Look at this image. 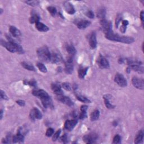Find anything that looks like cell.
Instances as JSON below:
<instances>
[{
  "instance_id": "obj_1",
  "label": "cell",
  "mask_w": 144,
  "mask_h": 144,
  "mask_svg": "<svg viewBox=\"0 0 144 144\" xmlns=\"http://www.w3.org/2000/svg\"><path fill=\"white\" fill-rule=\"evenodd\" d=\"M105 37L107 39L111 40V41L118 42L123 43L130 44L134 42V39L133 38L131 37H128V36L120 35L118 34L114 33L112 30L106 33L105 34Z\"/></svg>"
},
{
  "instance_id": "obj_2",
  "label": "cell",
  "mask_w": 144,
  "mask_h": 144,
  "mask_svg": "<svg viewBox=\"0 0 144 144\" xmlns=\"http://www.w3.org/2000/svg\"><path fill=\"white\" fill-rule=\"evenodd\" d=\"M1 44L2 46L5 47L7 50L12 53L17 52L19 54L24 53L23 48L18 43H12L10 42H6L1 39Z\"/></svg>"
},
{
  "instance_id": "obj_3",
  "label": "cell",
  "mask_w": 144,
  "mask_h": 144,
  "mask_svg": "<svg viewBox=\"0 0 144 144\" xmlns=\"http://www.w3.org/2000/svg\"><path fill=\"white\" fill-rule=\"evenodd\" d=\"M37 56L40 60L44 62L50 61L51 53L47 46H43L37 50Z\"/></svg>"
},
{
  "instance_id": "obj_4",
  "label": "cell",
  "mask_w": 144,
  "mask_h": 144,
  "mask_svg": "<svg viewBox=\"0 0 144 144\" xmlns=\"http://www.w3.org/2000/svg\"><path fill=\"white\" fill-rule=\"evenodd\" d=\"M115 82L118 84L120 87H125L127 86V81L126 79L124 78L123 74L120 73H116L115 78H114Z\"/></svg>"
},
{
  "instance_id": "obj_5",
  "label": "cell",
  "mask_w": 144,
  "mask_h": 144,
  "mask_svg": "<svg viewBox=\"0 0 144 144\" xmlns=\"http://www.w3.org/2000/svg\"><path fill=\"white\" fill-rule=\"evenodd\" d=\"M74 70L73 59L72 56L68 58L65 64V71L66 74H71Z\"/></svg>"
},
{
  "instance_id": "obj_6",
  "label": "cell",
  "mask_w": 144,
  "mask_h": 144,
  "mask_svg": "<svg viewBox=\"0 0 144 144\" xmlns=\"http://www.w3.org/2000/svg\"><path fill=\"white\" fill-rule=\"evenodd\" d=\"M97 64L98 66L101 69H107L110 67L109 61L102 55H99L97 59Z\"/></svg>"
},
{
  "instance_id": "obj_7",
  "label": "cell",
  "mask_w": 144,
  "mask_h": 144,
  "mask_svg": "<svg viewBox=\"0 0 144 144\" xmlns=\"http://www.w3.org/2000/svg\"><path fill=\"white\" fill-rule=\"evenodd\" d=\"M98 138L97 134L95 133H90L89 134H86L84 136L83 140V141L87 143H94Z\"/></svg>"
},
{
  "instance_id": "obj_8",
  "label": "cell",
  "mask_w": 144,
  "mask_h": 144,
  "mask_svg": "<svg viewBox=\"0 0 144 144\" xmlns=\"http://www.w3.org/2000/svg\"><path fill=\"white\" fill-rule=\"evenodd\" d=\"M132 83L134 87L139 89H143L144 88L143 80L138 78L136 76H133L132 79Z\"/></svg>"
},
{
  "instance_id": "obj_9",
  "label": "cell",
  "mask_w": 144,
  "mask_h": 144,
  "mask_svg": "<svg viewBox=\"0 0 144 144\" xmlns=\"http://www.w3.org/2000/svg\"><path fill=\"white\" fill-rule=\"evenodd\" d=\"M100 24L101 26V28L102 29V30L104 32L105 34L112 30L111 22L108 21L105 19L100 20Z\"/></svg>"
},
{
  "instance_id": "obj_10",
  "label": "cell",
  "mask_w": 144,
  "mask_h": 144,
  "mask_svg": "<svg viewBox=\"0 0 144 144\" xmlns=\"http://www.w3.org/2000/svg\"><path fill=\"white\" fill-rule=\"evenodd\" d=\"M40 100H41L42 105L43 106L46 108H51V109H53L54 107L51 98L49 96L47 97H45L42 98H40Z\"/></svg>"
},
{
  "instance_id": "obj_11",
  "label": "cell",
  "mask_w": 144,
  "mask_h": 144,
  "mask_svg": "<svg viewBox=\"0 0 144 144\" xmlns=\"http://www.w3.org/2000/svg\"><path fill=\"white\" fill-rule=\"evenodd\" d=\"M97 38L96 34L94 32H93L90 34L89 37V44L91 48H96L97 47Z\"/></svg>"
},
{
  "instance_id": "obj_12",
  "label": "cell",
  "mask_w": 144,
  "mask_h": 144,
  "mask_svg": "<svg viewBox=\"0 0 144 144\" xmlns=\"http://www.w3.org/2000/svg\"><path fill=\"white\" fill-rule=\"evenodd\" d=\"M51 89L53 91V92L55 93L56 95L58 96H61L64 94V92L62 91L61 86L58 83H54L51 84Z\"/></svg>"
},
{
  "instance_id": "obj_13",
  "label": "cell",
  "mask_w": 144,
  "mask_h": 144,
  "mask_svg": "<svg viewBox=\"0 0 144 144\" xmlns=\"http://www.w3.org/2000/svg\"><path fill=\"white\" fill-rule=\"evenodd\" d=\"M78 123V122L76 120H66L64 124V127L66 129L69 130H71L73 129L75 127L76 124Z\"/></svg>"
},
{
  "instance_id": "obj_14",
  "label": "cell",
  "mask_w": 144,
  "mask_h": 144,
  "mask_svg": "<svg viewBox=\"0 0 144 144\" xmlns=\"http://www.w3.org/2000/svg\"><path fill=\"white\" fill-rule=\"evenodd\" d=\"M57 98L60 102L69 106H72L74 105L73 101L71 100V99L69 97L64 96L63 94L61 96H58Z\"/></svg>"
},
{
  "instance_id": "obj_15",
  "label": "cell",
  "mask_w": 144,
  "mask_h": 144,
  "mask_svg": "<svg viewBox=\"0 0 144 144\" xmlns=\"http://www.w3.org/2000/svg\"><path fill=\"white\" fill-rule=\"evenodd\" d=\"M64 7L65 10L67 13L70 15H73L75 12V10L73 6V4L70 3L69 2H65L64 3Z\"/></svg>"
},
{
  "instance_id": "obj_16",
  "label": "cell",
  "mask_w": 144,
  "mask_h": 144,
  "mask_svg": "<svg viewBox=\"0 0 144 144\" xmlns=\"http://www.w3.org/2000/svg\"><path fill=\"white\" fill-rule=\"evenodd\" d=\"M32 93L34 96L38 97L40 98H42L48 96V94L47 92H46L43 89H36L34 90L32 92Z\"/></svg>"
},
{
  "instance_id": "obj_17",
  "label": "cell",
  "mask_w": 144,
  "mask_h": 144,
  "mask_svg": "<svg viewBox=\"0 0 144 144\" xmlns=\"http://www.w3.org/2000/svg\"><path fill=\"white\" fill-rule=\"evenodd\" d=\"M62 59L61 55L57 53H53L51 54L50 61L53 64H58L62 61Z\"/></svg>"
},
{
  "instance_id": "obj_18",
  "label": "cell",
  "mask_w": 144,
  "mask_h": 144,
  "mask_svg": "<svg viewBox=\"0 0 144 144\" xmlns=\"http://www.w3.org/2000/svg\"><path fill=\"white\" fill-rule=\"evenodd\" d=\"M103 98H104V99L105 105L108 109H114V108L115 107V105L111 104L110 101V99L111 98L110 94H105V95L104 96Z\"/></svg>"
},
{
  "instance_id": "obj_19",
  "label": "cell",
  "mask_w": 144,
  "mask_h": 144,
  "mask_svg": "<svg viewBox=\"0 0 144 144\" xmlns=\"http://www.w3.org/2000/svg\"><path fill=\"white\" fill-rule=\"evenodd\" d=\"M35 28L37 29L38 30L39 32H46L48 30V27L45 24H43L42 22L38 21L35 23Z\"/></svg>"
},
{
  "instance_id": "obj_20",
  "label": "cell",
  "mask_w": 144,
  "mask_h": 144,
  "mask_svg": "<svg viewBox=\"0 0 144 144\" xmlns=\"http://www.w3.org/2000/svg\"><path fill=\"white\" fill-rule=\"evenodd\" d=\"M9 30H10V32L11 34L12 37H14L18 38L21 35L20 31L18 29H17L14 26H11Z\"/></svg>"
},
{
  "instance_id": "obj_21",
  "label": "cell",
  "mask_w": 144,
  "mask_h": 144,
  "mask_svg": "<svg viewBox=\"0 0 144 144\" xmlns=\"http://www.w3.org/2000/svg\"><path fill=\"white\" fill-rule=\"evenodd\" d=\"M91 24V22L88 20H82L77 23V27L79 29H84Z\"/></svg>"
},
{
  "instance_id": "obj_22",
  "label": "cell",
  "mask_w": 144,
  "mask_h": 144,
  "mask_svg": "<svg viewBox=\"0 0 144 144\" xmlns=\"http://www.w3.org/2000/svg\"><path fill=\"white\" fill-rule=\"evenodd\" d=\"M143 136H144V133L142 130H140V131L138 132L137 135L134 138V143H141L143 142Z\"/></svg>"
},
{
  "instance_id": "obj_23",
  "label": "cell",
  "mask_w": 144,
  "mask_h": 144,
  "mask_svg": "<svg viewBox=\"0 0 144 144\" xmlns=\"http://www.w3.org/2000/svg\"><path fill=\"white\" fill-rule=\"evenodd\" d=\"M66 50L71 56H74L76 52L75 48L71 44H68L66 46Z\"/></svg>"
},
{
  "instance_id": "obj_24",
  "label": "cell",
  "mask_w": 144,
  "mask_h": 144,
  "mask_svg": "<svg viewBox=\"0 0 144 144\" xmlns=\"http://www.w3.org/2000/svg\"><path fill=\"white\" fill-rule=\"evenodd\" d=\"M21 64L22 66L26 70H28L29 71H35V68H34V66L29 62L24 61V62H22L21 63Z\"/></svg>"
},
{
  "instance_id": "obj_25",
  "label": "cell",
  "mask_w": 144,
  "mask_h": 144,
  "mask_svg": "<svg viewBox=\"0 0 144 144\" xmlns=\"http://www.w3.org/2000/svg\"><path fill=\"white\" fill-rule=\"evenodd\" d=\"M88 68H80L78 70V76L80 79H83L87 74Z\"/></svg>"
},
{
  "instance_id": "obj_26",
  "label": "cell",
  "mask_w": 144,
  "mask_h": 144,
  "mask_svg": "<svg viewBox=\"0 0 144 144\" xmlns=\"http://www.w3.org/2000/svg\"><path fill=\"white\" fill-rule=\"evenodd\" d=\"M105 15H106V10L104 7L100 8L98 10L97 12V16L98 19L101 20L105 19Z\"/></svg>"
},
{
  "instance_id": "obj_27",
  "label": "cell",
  "mask_w": 144,
  "mask_h": 144,
  "mask_svg": "<svg viewBox=\"0 0 144 144\" xmlns=\"http://www.w3.org/2000/svg\"><path fill=\"white\" fill-rule=\"evenodd\" d=\"M129 66L131 70L137 71L138 73L141 74L143 73V68L142 65H133Z\"/></svg>"
},
{
  "instance_id": "obj_28",
  "label": "cell",
  "mask_w": 144,
  "mask_h": 144,
  "mask_svg": "<svg viewBox=\"0 0 144 144\" xmlns=\"http://www.w3.org/2000/svg\"><path fill=\"white\" fill-rule=\"evenodd\" d=\"M100 116V111L98 110H94L91 114V121H96L98 120Z\"/></svg>"
},
{
  "instance_id": "obj_29",
  "label": "cell",
  "mask_w": 144,
  "mask_h": 144,
  "mask_svg": "<svg viewBox=\"0 0 144 144\" xmlns=\"http://www.w3.org/2000/svg\"><path fill=\"white\" fill-rule=\"evenodd\" d=\"M23 83L25 85H29L30 86L32 87H36L37 86V82H36V80L34 79H32L31 80H24L23 81Z\"/></svg>"
},
{
  "instance_id": "obj_30",
  "label": "cell",
  "mask_w": 144,
  "mask_h": 144,
  "mask_svg": "<svg viewBox=\"0 0 144 144\" xmlns=\"http://www.w3.org/2000/svg\"><path fill=\"white\" fill-rule=\"evenodd\" d=\"M76 97L77 98L78 100L81 102H84V103H89L91 102V101H90L89 99L87 97H86L81 94H76Z\"/></svg>"
},
{
  "instance_id": "obj_31",
  "label": "cell",
  "mask_w": 144,
  "mask_h": 144,
  "mask_svg": "<svg viewBox=\"0 0 144 144\" xmlns=\"http://www.w3.org/2000/svg\"><path fill=\"white\" fill-rule=\"evenodd\" d=\"M38 21H39V17L37 14H33L29 18V22L30 24H35Z\"/></svg>"
},
{
  "instance_id": "obj_32",
  "label": "cell",
  "mask_w": 144,
  "mask_h": 144,
  "mask_svg": "<svg viewBox=\"0 0 144 144\" xmlns=\"http://www.w3.org/2000/svg\"><path fill=\"white\" fill-rule=\"evenodd\" d=\"M37 66L38 68V69L42 73H47V69L46 68V66H45L41 62H38L37 64Z\"/></svg>"
},
{
  "instance_id": "obj_33",
  "label": "cell",
  "mask_w": 144,
  "mask_h": 144,
  "mask_svg": "<svg viewBox=\"0 0 144 144\" xmlns=\"http://www.w3.org/2000/svg\"><path fill=\"white\" fill-rule=\"evenodd\" d=\"M34 114H35V119H41L42 118V114L41 113V112H40L37 108L36 107H34Z\"/></svg>"
},
{
  "instance_id": "obj_34",
  "label": "cell",
  "mask_w": 144,
  "mask_h": 144,
  "mask_svg": "<svg viewBox=\"0 0 144 144\" xmlns=\"http://www.w3.org/2000/svg\"><path fill=\"white\" fill-rule=\"evenodd\" d=\"M47 10L50 12V14L52 16H55L56 15L57 13V10L56 8L55 7L53 6H49L47 8Z\"/></svg>"
},
{
  "instance_id": "obj_35",
  "label": "cell",
  "mask_w": 144,
  "mask_h": 144,
  "mask_svg": "<svg viewBox=\"0 0 144 144\" xmlns=\"http://www.w3.org/2000/svg\"><path fill=\"white\" fill-rule=\"evenodd\" d=\"M62 87L66 91H70L71 89V84L68 82H64L62 84Z\"/></svg>"
},
{
  "instance_id": "obj_36",
  "label": "cell",
  "mask_w": 144,
  "mask_h": 144,
  "mask_svg": "<svg viewBox=\"0 0 144 144\" xmlns=\"http://www.w3.org/2000/svg\"><path fill=\"white\" fill-rule=\"evenodd\" d=\"M61 133V129H58L57 131L55 132V133L54 134V135L52 137V141H55L57 140L58 138L60 136V134Z\"/></svg>"
},
{
  "instance_id": "obj_37",
  "label": "cell",
  "mask_w": 144,
  "mask_h": 144,
  "mask_svg": "<svg viewBox=\"0 0 144 144\" xmlns=\"http://www.w3.org/2000/svg\"><path fill=\"white\" fill-rule=\"evenodd\" d=\"M121 142V137L119 134H116L113 138V143H120Z\"/></svg>"
},
{
  "instance_id": "obj_38",
  "label": "cell",
  "mask_w": 144,
  "mask_h": 144,
  "mask_svg": "<svg viewBox=\"0 0 144 144\" xmlns=\"http://www.w3.org/2000/svg\"><path fill=\"white\" fill-rule=\"evenodd\" d=\"M79 119L83 120L85 118H87V111H81V112L80 113L79 115Z\"/></svg>"
},
{
  "instance_id": "obj_39",
  "label": "cell",
  "mask_w": 144,
  "mask_h": 144,
  "mask_svg": "<svg viewBox=\"0 0 144 144\" xmlns=\"http://www.w3.org/2000/svg\"><path fill=\"white\" fill-rule=\"evenodd\" d=\"M54 132V130L52 128H49L47 129L46 132V136L47 137H51L52 135H53Z\"/></svg>"
},
{
  "instance_id": "obj_40",
  "label": "cell",
  "mask_w": 144,
  "mask_h": 144,
  "mask_svg": "<svg viewBox=\"0 0 144 144\" xmlns=\"http://www.w3.org/2000/svg\"><path fill=\"white\" fill-rule=\"evenodd\" d=\"M26 3L28 4L29 5L32 6H38L39 4V2L36 1H25Z\"/></svg>"
},
{
  "instance_id": "obj_41",
  "label": "cell",
  "mask_w": 144,
  "mask_h": 144,
  "mask_svg": "<svg viewBox=\"0 0 144 144\" xmlns=\"http://www.w3.org/2000/svg\"><path fill=\"white\" fill-rule=\"evenodd\" d=\"M85 15H86V16L87 17H88L89 18H90V19H93L94 16V15L93 11L91 10H88L86 12Z\"/></svg>"
},
{
  "instance_id": "obj_42",
  "label": "cell",
  "mask_w": 144,
  "mask_h": 144,
  "mask_svg": "<svg viewBox=\"0 0 144 144\" xmlns=\"http://www.w3.org/2000/svg\"><path fill=\"white\" fill-rule=\"evenodd\" d=\"M29 118L31 120L34 121L35 119V114H34V109H33L32 110H31L30 114H29Z\"/></svg>"
},
{
  "instance_id": "obj_43",
  "label": "cell",
  "mask_w": 144,
  "mask_h": 144,
  "mask_svg": "<svg viewBox=\"0 0 144 144\" xmlns=\"http://www.w3.org/2000/svg\"><path fill=\"white\" fill-rule=\"evenodd\" d=\"M0 96H1V98L2 100H8L7 96L2 90H1V91H0Z\"/></svg>"
},
{
  "instance_id": "obj_44",
  "label": "cell",
  "mask_w": 144,
  "mask_h": 144,
  "mask_svg": "<svg viewBox=\"0 0 144 144\" xmlns=\"http://www.w3.org/2000/svg\"><path fill=\"white\" fill-rule=\"evenodd\" d=\"M122 20V17L120 16V15H118V16H117L116 19L115 20V26L116 28H118V25L120 23V22Z\"/></svg>"
},
{
  "instance_id": "obj_45",
  "label": "cell",
  "mask_w": 144,
  "mask_h": 144,
  "mask_svg": "<svg viewBox=\"0 0 144 144\" xmlns=\"http://www.w3.org/2000/svg\"><path fill=\"white\" fill-rule=\"evenodd\" d=\"M60 141L63 143H66L68 142V137L66 134H64L60 137Z\"/></svg>"
},
{
  "instance_id": "obj_46",
  "label": "cell",
  "mask_w": 144,
  "mask_h": 144,
  "mask_svg": "<svg viewBox=\"0 0 144 144\" xmlns=\"http://www.w3.org/2000/svg\"><path fill=\"white\" fill-rule=\"evenodd\" d=\"M16 102L17 104L20 105V106H24L25 105V102L24 100H17Z\"/></svg>"
},
{
  "instance_id": "obj_47",
  "label": "cell",
  "mask_w": 144,
  "mask_h": 144,
  "mask_svg": "<svg viewBox=\"0 0 144 144\" xmlns=\"http://www.w3.org/2000/svg\"><path fill=\"white\" fill-rule=\"evenodd\" d=\"M140 19L141 20V21H142V25H143V19H144V12L143 11H142L140 13Z\"/></svg>"
},
{
  "instance_id": "obj_48",
  "label": "cell",
  "mask_w": 144,
  "mask_h": 144,
  "mask_svg": "<svg viewBox=\"0 0 144 144\" xmlns=\"http://www.w3.org/2000/svg\"><path fill=\"white\" fill-rule=\"evenodd\" d=\"M122 25H123L127 26L129 24V22H128V20H124L122 21Z\"/></svg>"
},
{
  "instance_id": "obj_49",
  "label": "cell",
  "mask_w": 144,
  "mask_h": 144,
  "mask_svg": "<svg viewBox=\"0 0 144 144\" xmlns=\"http://www.w3.org/2000/svg\"><path fill=\"white\" fill-rule=\"evenodd\" d=\"M125 61V60H124V58H120L119 60H118V62L119 64H123V63H124Z\"/></svg>"
},
{
  "instance_id": "obj_50",
  "label": "cell",
  "mask_w": 144,
  "mask_h": 144,
  "mask_svg": "<svg viewBox=\"0 0 144 144\" xmlns=\"http://www.w3.org/2000/svg\"><path fill=\"white\" fill-rule=\"evenodd\" d=\"M0 114H1V115H0V119H1V120H2L3 118V112L2 109L1 110V111H0Z\"/></svg>"
},
{
  "instance_id": "obj_51",
  "label": "cell",
  "mask_w": 144,
  "mask_h": 144,
  "mask_svg": "<svg viewBox=\"0 0 144 144\" xmlns=\"http://www.w3.org/2000/svg\"><path fill=\"white\" fill-rule=\"evenodd\" d=\"M0 11H1V12H0V14H2V12H3V10H2V8L0 9Z\"/></svg>"
}]
</instances>
